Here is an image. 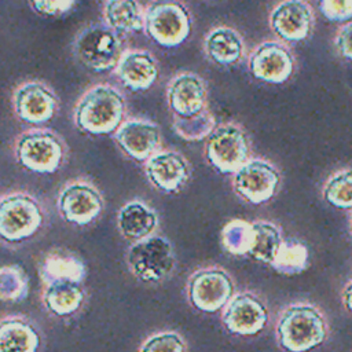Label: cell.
I'll list each match as a JSON object with an SVG mask.
<instances>
[{"mask_svg":"<svg viewBox=\"0 0 352 352\" xmlns=\"http://www.w3.org/2000/svg\"><path fill=\"white\" fill-rule=\"evenodd\" d=\"M126 258L132 274L144 282L164 279L176 263L170 242L160 235H150L135 242Z\"/></svg>","mask_w":352,"mask_h":352,"instance_id":"ba28073f","label":"cell"},{"mask_svg":"<svg viewBox=\"0 0 352 352\" xmlns=\"http://www.w3.org/2000/svg\"><path fill=\"white\" fill-rule=\"evenodd\" d=\"M271 265L285 275L300 274L308 267V249L298 241H283Z\"/></svg>","mask_w":352,"mask_h":352,"instance_id":"f1b7e54d","label":"cell"},{"mask_svg":"<svg viewBox=\"0 0 352 352\" xmlns=\"http://www.w3.org/2000/svg\"><path fill=\"white\" fill-rule=\"evenodd\" d=\"M73 51L81 65L100 73L116 69L126 50L121 33L106 22H92L76 36Z\"/></svg>","mask_w":352,"mask_h":352,"instance_id":"7a4b0ae2","label":"cell"},{"mask_svg":"<svg viewBox=\"0 0 352 352\" xmlns=\"http://www.w3.org/2000/svg\"><path fill=\"white\" fill-rule=\"evenodd\" d=\"M226 327L239 336H254L268 323L264 302L252 293H241L230 300L223 314Z\"/></svg>","mask_w":352,"mask_h":352,"instance_id":"2e32d148","label":"cell"},{"mask_svg":"<svg viewBox=\"0 0 352 352\" xmlns=\"http://www.w3.org/2000/svg\"><path fill=\"white\" fill-rule=\"evenodd\" d=\"M44 220L40 202L25 191L3 195L0 202V234L8 242H19L37 232Z\"/></svg>","mask_w":352,"mask_h":352,"instance_id":"8992f818","label":"cell"},{"mask_svg":"<svg viewBox=\"0 0 352 352\" xmlns=\"http://www.w3.org/2000/svg\"><path fill=\"white\" fill-rule=\"evenodd\" d=\"M249 70L260 81L282 84L294 70V56L280 41H264L249 56Z\"/></svg>","mask_w":352,"mask_h":352,"instance_id":"4fadbf2b","label":"cell"},{"mask_svg":"<svg viewBox=\"0 0 352 352\" xmlns=\"http://www.w3.org/2000/svg\"><path fill=\"white\" fill-rule=\"evenodd\" d=\"M173 129L184 140L197 142L208 138L216 128V121L213 114L205 109L201 113L191 117L173 116Z\"/></svg>","mask_w":352,"mask_h":352,"instance_id":"4316f807","label":"cell"},{"mask_svg":"<svg viewBox=\"0 0 352 352\" xmlns=\"http://www.w3.org/2000/svg\"><path fill=\"white\" fill-rule=\"evenodd\" d=\"M56 205L63 220L77 226H87L102 213L103 198L91 182L76 179L59 191Z\"/></svg>","mask_w":352,"mask_h":352,"instance_id":"30bf717a","label":"cell"},{"mask_svg":"<svg viewBox=\"0 0 352 352\" xmlns=\"http://www.w3.org/2000/svg\"><path fill=\"white\" fill-rule=\"evenodd\" d=\"M283 243L279 228L270 221L252 223V239L248 250V256L272 264L280 246Z\"/></svg>","mask_w":352,"mask_h":352,"instance_id":"d4e9b609","label":"cell"},{"mask_svg":"<svg viewBox=\"0 0 352 352\" xmlns=\"http://www.w3.org/2000/svg\"><path fill=\"white\" fill-rule=\"evenodd\" d=\"M117 77L132 91H144L150 88L158 77V65L155 58L146 50H126L117 67Z\"/></svg>","mask_w":352,"mask_h":352,"instance_id":"d6986e66","label":"cell"},{"mask_svg":"<svg viewBox=\"0 0 352 352\" xmlns=\"http://www.w3.org/2000/svg\"><path fill=\"white\" fill-rule=\"evenodd\" d=\"M144 12L138 0H107L103 7L104 22L121 34L143 30Z\"/></svg>","mask_w":352,"mask_h":352,"instance_id":"7402d4cb","label":"cell"},{"mask_svg":"<svg viewBox=\"0 0 352 352\" xmlns=\"http://www.w3.org/2000/svg\"><path fill=\"white\" fill-rule=\"evenodd\" d=\"M319 8L331 22L352 19V0H319Z\"/></svg>","mask_w":352,"mask_h":352,"instance_id":"d6a6232c","label":"cell"},{"mask_svg":"<svg viewBox=\"0 0 352 352\" xmlns=\"http://www.w3.org/2000/svg\"><path fill=\"white\" fill-rule=\"evenodd\" d=\"M232 280L219 268L195 272L188 280V298L191 304L205 312H216L227 305L232 297Z\"/></svg>","mask_w":352,"mask_h":352,"instance_id":"7c38bea8","label":"cell"},{"mask_svg":"<svg viewBox=\"0 0 352 352\" xmlns=\"http://www.w3.org/2000/svg\"><path fill=\"white\" fill-rule=\"evenodd\" d=\"M148 182L161 191H179L190 179V164L175 150H158L144 162Z\"/></svg>","mask_w":352,"mask_h":352,"instance_id":"ac0fdd59","label":"cell"},{"mask_svg":"<svg viewBox=\"0 0 352 352\" xmlns=\"http://www.w3.org/2000/svg\"><path fill=\"white\" fill-rule=\"evenodd\" d=\"M144 32L162 47H176L190 36V11L176 0L153 3L144 12Z\"/></svg>","mask_w":352,"mask_h":352,"instance_id":"5b68a950","label":"cell"},{"mask_svg":"<svg viewBox=\"0 0 352 352\" xmlns=\"http://www.w3.org/2000/svg\"><path fill=\"white\" fill-rule=\"evenodd\" d=\"M124 95L110 84H98L82 94L74 107L76 126L89 135L116 132L124 122Z\"/></svg>","mask_w":352,"mask_h":352,"instance_id":"6da1fadb","label":"cell"},{"mask_svg":"<svg viewBox=\"0 0 352 352\" xmlns=\"http://www.w3.org/2000/svg\"><path fill=\"white\" fill-rule=\"evenodd\" d=\"M43 279L47 283L67 280L80 283L85 275L81 260L69 253H52L43 263Z\"/></svg>","mask_w":352,"mask_h":352,"instance_id":"484cf974","label":"cell"},{"mask_svg":"<svg viewBox=\"0 0 352 352\" xmlns=\"http://www.w3.org/2000/svg\"><path fill=\"white\" fill-rule=\"evenodd\" d=\"M12 106L19 120L40 125L55 117L59 109V99L44 81L29 80L18 85L14 91Z\"/></svg>","mask_w":352,"mask_h":352,"instance_id":"8fae6325","label":"cell"},{"mask_svg":"<svg viewBox=\"0 0 352 352\" xmlns=\"http://www.w3.org/2000/svg\"><path fill=\"white\" fill-rule=\"evenodd\" d=\"M279 344L289 352H308L326 338V322L312 305L298 304L283 311L276 326Z\"/></svg>","mask_w":352,"mask_h":352,"instance_id":"277c9868","label":"cell"},{"mask_svg":"<svg viewBox=\"0 0 352 352\" xmlns=\"http://www.w3.org/2000/svg\"><path fill=\"white\" fill-rule=\"evenodd\" d=\"M208 89L204 80L191 72L173 76L166 87V102L173 116L191 117L206 109Z\"/></svg>","mask_w":352,"mask_h":352,"instance_id":"9a60e30c","label":"cell"},{"mask_svg":"<svg viewBox=\"0 0 352 352\" xmlns=\"http://www.w3.org/2000/svg\"><path fill=\"white\" fill-rule=\"evenodd\" d=\"M208 162L221 173H234L249 160V140L243 128L232 121L216 125L206 138Z\"/></svg>","mask_w":352,"mask_h":352,"instance_id":"52a82bcc","label":"cell"},{"mask_svg":"<svg viewBox=\"0 0 352 352\" xmlns=\"http://www.w3.org/2000/svg\"><path fill=\"white\" fill-rule=\"evenodd\" d=\"M323 198L338 209H352V168L331 175L323 187Z\"/></svg>","mask_w":352,"mask_h":352,"instance_id":"83f0119b","label":"cell"},{"mask_svg":"<svg viewBox=\"0 0 352 352\" xmlns=\"http://www.w3.org/2000/svg\"><path fill=\"white\" fill-rule=\"evenodd\" d=\"M43 300L48 311L58 316H66L80 308L84 300V293L78 283L59 280L47 283Z\"/></svg>","mask_w":352,"mask_h":352,"instance_id":"cb8c5ba5","label":"cell"},{"mask_svg":"<svg viewBox=\"0 0 352 352\" xmlns=\"http://www.w3.org/2000/svg\"><path fill=\"white\" fill-rule=\"evenodd\" d=\"M186 345L182 337L173 331L151 336L144 341L140 352H184Z\"/></svg>","mask_w":352,"mask_h":352,"instance_id":"1f68e13d","label":"cell"},{"mask_svg":"<svg viewBox=\"0 0 352 352\" xmlns=\"http://www.w3.org/2000/svg\"><path fill=\"white\" fill-rule=\"evenodd\" d=\"M32 8L44 16H58L69 12L77 0H28Z\"/></svg>","mask_w":352,"mask_h":352,"instance_id":"836d02e7","label":"cell"},{"mask_svg":"<svg viewBox=\"0 0 352 352\" xmlns=\"http://www.w3.org/2000/svg\"><path fill=\"white\" fill-rule=\"evenodd\" d=\"M351 231H352V219H351Z\"/></svg>","mask_w":352,"mask_h":352,"instance_id":"8d00e7d4","label":"cell"},{"mask_svg":"<svg viewBox=\"0 0 352 352\" xmlns=\"http://www.w3.org/2000/svg\"><path fill=\"white\" fill-rule=\"evenodd\" d=\"M334 44L341 56L352 60V22L344 25L338 30L334 38Z\"/></svg>","mask_w":352,"mask_h":352,"instance_id":"e575fe53","label":"cell"},{"mask_svg":"<svg viewBox=\"0 0 352 352\" xmlns=\"http://www.w3.org/2000/svg\"><path fill=\"white\" fill-rule=\"evenodd\" d=\"M40 336L21 318L3 319L0 327V352H37Z\"/></svg>","mask_w":352,"mask_h":352,"instance_id":"603a6c76","label":"cell"},{"mask_svg":"<svg viewBox=\"0 0 352 352\" xmlns=\"http://www.w3.org/2000/svg\"><path fill=\"white\" fill-rule=\"evenodd\" d=\"M29 282L19 265H6L0 274V293L4 301H21L28 296Z\"/></svg>","mask_w":352,"mask_h":352,"instance_id":"f546056e","label":"cell"},{"mask_svg":"<svg viewBox=\"0 0 352 352\" xmlns=\"http://www.w3.org/2000/svg\"><path fill=\"white\" fill-rule=\"evenodd\" d=\"M204 50L208 58L223 66L238 63L245 51V43L242 36L230 26L213 28L204 40Z\"/></svg>","mask_w":352,"mask_h":352,"instance_id":"ffe728a7","label":"cell"},{"mask_svg":"<svg viewBox=\"0 0 352 352\" xmlns=\"http://www.w3.org/2000/svg\"><path fill=\"white\" fill-rule=\"evenodd\" d=\"M117 224L126 239L138 242L151 235L158 224V217L144 202L129 201L120 209Z\"/></svg>","mask_w":352,"mask_h":352,"instance_id":"44dd1931","label":"cell"},{"mask_svg":"<svg viewBox=\"0 0 352 352\" xmlns=\"http://www.w3.org/2000/svg\"><path fill=\"white\" fill-rule=\"evenodd\" d=\"M250 239L252 223H246L243 220H232L221 231L223 245L234 254H246Z\"/></svg>","mask_w":352,"mask_h":352,"instance_id":"4dcf8cb0","label":"cell"},{"mask_svg":"<svg viewBox=\"0 0 352 352\" xmlns=\"http://www.w3.org/2000/svg\"><path fill=\"white\" fill-rule=\"evenodd\" d=\"M314 23V11L305 0H282L270 14L272 32L285 41L305 40Z\"/></svg>","mask_w":352,"mask_h":352,"instance_id":"5bb4252c","label":"cell"},{"mask_svg":"<svg viewBox=\"0 0 352 352\" xmlns=\"http://www.w3.org/2000/svg\"><path fill=\"white\" fill-rule=\"evenodd\" d=\"M14 154L18 164L25 169L52 173L63 165L67 146L58 133L45 128H32L18 135Z\"/></svg>","mask_w":352,"mask_h":352,"instance_id":"3957f363","label":"cell"},{"mask_svg":"<svg viewBox=\"0 0 352 352\" xmlns=\"http://www.w3.org/2000/svg\"><path fill=\"white\" fill-rule=\"evenodd\" d=\"M114 138L128 157L142 162L153 157L161 144L160 126L153 121L142 118L124 121L114 132Z\"/></svg>","mask_w":352,"mask_h":352,"instance_id":"e0dca14e","label":"cell"},{"mask_svg":"<svg viewBox=\"0 0 352 352\" xmlns=\"http://www.w3.org/2000/svg\"><path fill=\"white\" fill-rule=\"evenodd\" d=\"M344 304H345L346 309L352 314V282L344 290Z\"/></svg>","mask_w":352,"mask_h":352,"instance_id":"d590c367","label":"cell"},{"mask_svg":"<svg viewBox=\"0 0 352 352\" xmlns=\"http://www.w3.org/2000/svg\"><path fill=\"white\" fill-rule=\"evenodd\" d=\"M280 184V173L264 158H249L232 173V187L245 201L258 205L271 199Z\"/></svg>","mask_w":352,"mask_h":352,"instance_id":"9c48e42d","label":"cell"}]
</instances>
